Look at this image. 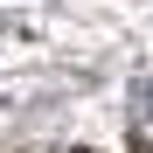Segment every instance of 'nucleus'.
I'll list each match as a JSON object with an SVG mask.
<instances>
[{"mask_svg": "<svg viewBox=\"0 0 153 153\" xmlns=\"http://www.w3.org/2000/svg\"><path fill=\"white\" fill-rule=\"evenodd\" d=\"M132 146H139V153H153V76L132 91Z\"/></svg>", "mask_w": 153, "mask_h": 153, "instance_id": "1", "label": "nucleus"}]
</instances>
